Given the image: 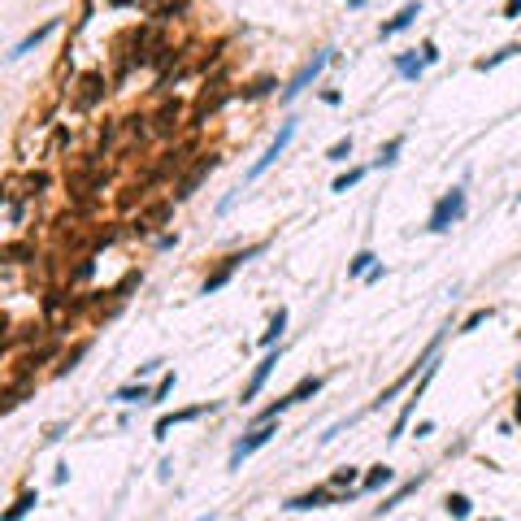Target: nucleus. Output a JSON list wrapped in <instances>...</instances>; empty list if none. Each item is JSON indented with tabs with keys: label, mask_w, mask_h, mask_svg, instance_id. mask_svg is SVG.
I'll use <instances>...</instances> for the list:
<instances>
[{
	"label": "nucleus",
	"mask_w": 521,
	"mask_h": 521,
	"mask_svg": "<svg viewBox=\"0 0 521 521\" xmlns=\"http://www.w3.org/2000/svg\"><path fill=\"white\" fill-rule=\"evenodd\" d=\"M465 209H469V200H465V187H452V191H443V195H439V204L430 209V218H426V231H430V235H443V231H452V226L465 218Z\"/></svg>",
	"instance_id": "f257e3e1"
},
{
	"label": "nucleus",
	"mask_w": 521,
	"mask_h": 521,
	"mask_svg": "<svg viewBox=\"0 0 521 521\" xmlns=\"http://www.w3.org/2000/svg\"><path fill=\"white\" fill-rule=\"evenodd\" d=\"M260 252H265V243H252V248H243V252L222 256V265H218V270L200 283V296H213V291H222L226 283L235 279V270H239V265H248V260H252V256H260Z\"/></svg>",
	"instance_id": "f03ea898"
},
{
	"label": "nucleus",
	"mask_w": 521,
	"mask_h": 521,
	"mask_svg": "<svg viewBox=\"0 0 521 521\" xmlns=\"http://www.w3.org/2000/svg\"><path fill=\"white\" fill-rule=\"evenodd\" d=\"M335 61V48H321V53L313 57V61H308V65H300V70H296V78H291V83L283 87V96H279V100L283 105H291V100H296V96H304L308 87H313L317 83V74L326 70V65H330Z\"/></svg>",
	"instance_id": "7ed1b4c3"
},
{
	"label": "nucleus",
	"mask_w": 521,
	"mask_h": 521,
	"mask_svg": "<svg viewBox=\"0 0 521 521\" xmlns=\"http://www.w3.org/2000/svg\"><path fill=\"white\" fill-rule=\"evenodd\" d=\"M218 166H222V152H204L200 161H195V166H187V170H183V178L174 183V195H170V200H174V204H178V200H191L195 187H200V183H204V178L213 174Z\"/></svg>",
	"instance_id": "20e7f679"
},
{
	"label": "nucleus",
	"mask_w": 521,
	"mask_h": 521,
	"mask_svg": "<svg viewBox=\"0 0 521 521\" xmlns=\"http://www.w3.org/2000/svg\"><path fill=\"white\" fill-rule=\"evenodd\" d=\"M231 96L235 91H226V83H222V74L213 78V83H204V91H200V100H195V109H191V118H187V126L191 130H200L209 118H213V113L226 105V100H231Z\"/></svg>",
	"instance_id": "39448f33"
},
{
	"label": "nucleus",
	"mask_w": 521,
	"mask_h": 521,
	"mask_svg": "<svg viewBox=\"0 0 521 521\" xmlns=\"http://www.w3.org/2000/svg\"><path fill=\"white\" fill-rule=\"evenodd\" d=\"M274 434H279V426H274V421H265V426H252V430H248V434H243L239 443L231 448V469H239V465L248 461L252 452H260V448H265Z\"/></svg>",
	"instance_id": "423d86ee"
},
{
	"label": "nucleus",
	"mask_w": 521,
	"mask_h": 521,
	"mask_svg": "<svg viewBox=\"0 0 521 521\" xmlns=\"http://www.w3.org/2000/svg\"><path fill=\"white\" fill-rule=\"evenodd\" d=\"M291 139H296V122H283V126H279V135H274V139H270V148H265V157H260V161H256V166L248 170V183H256V178H260V174H265V170L274 166V161H279V157H283V152L291 148Z\"/></svg>",
	"instance_id": "0eeeda50"
},
{
	"label": "nucleus",
	"mask_w": 521,
	"mask_h": 521,
	"mask_svg": "<svg viewBox=\"0 0 521 521\" xmlns=\"http://www.w3.org/2000/svg\"><path fill=\"white\" fill-rule=\"evenodd\" d=\"M183 118H187V109H183V100H161V109L152 113V135H161V139H170V135H178L183 130Z\"/></svg>",
	"instance_id": "6e6552de"
},
{
	"label": "nucleus",
	"mask_w": 521,
	"mask_h": 521,
	"mask_svg": "<svg viewBox=\"0 0 521 521\" xmlns=\"http://www.w3.org/2000/svg\"><path fill=\"white\" fill-rule=\"evenodd\" d=\"M105 96H109V78L100 74V70H87L83 78H78V91H74V105L78 109H96V105H100L105 100Z\"/></svg>",
	"instance_id": "1a4fd4ad"
},
{
	"label": "nucleus",
	"mask_w": 521,
	"mask_h": 521,
	"mask_svg": "<svg viewBox=\"0 0 521 521\" xmlns=\"http://www.w3.org/2000/svg\"><path fill=\"white\" fill-rule=\"evenodd\" d=\"M430 378H434V361L426 365V369H421V378H417V387H413V396H409V404H404V409H400V417H396V426H391V443H396V439H404V426H409V417H413V409H417V400L421 396H426V387H430Z\"/></svg>",
	"instance_id": "9d476101"
},
{
	"label": "nucleus",
	"mask_w": 521,
	"mask_h": 521,
	"mask_svg": "<svg viewBox=\"0 0 521 521\" xmlns=\"http://www.w3.org/2000/svg\"><path fill=\"white\" fill-rule=\"evenodd\" d=\"M330 504H339V491H330V486H313V491L287 500L283 509H287V513H308V509H330Z\"/></svg>",
	"instance_id": "9b49d317"
},
{
	"label": "nucleus",
	"mask_w": 521,
	"mask_h": 521,
	"mask_svg": "<svg viewBox=\"0 0 521 521\" xmlns=\"http://www.w3.org/2000/svg\"><path fill=\"white\" fill-rule=\"evenodd\" d=\"M274 369H279V352L270 348V356H265V361H260V365L252 369V378H248V387H243V404H252V400L260 396V391H265V382H270V373H274Z\"/></svg>",
	"instance_id": "f8f14e48"
},
{
	"label": "nucleus",
	"mask_w": 521,
	"mask_h": 521,
	"mask_svg": "<svg viewBox=\"0 0 521 521\" xmlns=\"http://www.w3.org/2000/svg\"><path fill=\"white\" fill-rule=\"evenodd\" d=\"M213 404H191V409H178V413H166V417H157V426H152V434L157 439H166L174 426H183V421H195V417H204Z\"/></svg>",
	"instance_id": "ddd939ff"
},
{
	"label": "nucleus",
	"mask_w": 521,
	"mask_h": 521,
	"mask_svg": "<svg viewBox=\"0 0 521 521\" xmlns=\"http://www.w3.org/2000/svg\"><path fill=\"white\" fill-rule=\"evenodd\" d=\"M53 356H57V344H39L35 352H22V361H18V382H30V378H35V369L48 365Z\"/></svg>",
	"instance_id": "4468645a"
},
{
	"label": "nucleus",
	"mask_w": 521,
	"mask_h": 521,
	"mask_svg": "<svg viewBox=\"0 0 521 521\" xmlns=\"http://www.w3.org/2000/svg\"><path fill=\"white\" fill-rule=\"evenodd\" d=\"M61 26V18H48L44 26H35V30H30V35H22L18 44H13V53H9V61H18V57H26V53H35V48L48 39V35H53V30Z\"/></svg>",
	"instance_id": "2eb2a0df"
},
{
	"label": "nucleus",
	"mask_w": 521,
	"mask_h": 521,
	"mask_svg": "<svg viewBox=\"0 0 521 521\" xmlns=\"http://www.w3.org/2000/svg\"><path fill=\"white\" fill-rule=\"evenodd\" d=\"M417 18H421V5H417V0H409V5H404V9L396 13V18L378 26V39H391V35H400V30H404V26H413Z\"/></svg>",
	"instance_id": "dca6fc26"
},
{
	"label": "nucleus",
	"mask_w": 521,
	"mask_h": 521,
	"mask_svg": "<svg viewBox=\"0 0 521 521\" xmlns=\"http://www.w3.org/2000/svg\"><path fill=\"white\" fill-rule=\"evenodd\" d=\"M421 482H426V474H417V478H409V482H400L396 491H391V495H387V500L378 504V509H373V517H382V513H391V509H396V504H404V500H409V495L417 491Z\"/></svg>",
	"instance_id": "f3484780"
},
{
	"label": "nucleus",
	"mask_w": 521,
	"mask_h": 521,
	"mask_svg": "<svg viewBox=\"0 0 521 521\" xmlns=\"http://www.w3.org/2000/svg\"><path fill=\"white\" fill-rule=\"evenodd\" d=\"M0 260H13V265H35L39 248H35V243H5V248H0Z\"/></svg>",
	"instance_id": "a211bd4d"
},
{
	"label": "nucleus",
	"mask_w": 521,
	"mask_h": 521,
	"mask_svg": "<svg viewBox=\"0 0 521 521\" xmlns=\"http://www.w3.org/2000/svg\"><path fill=\"white\" fill-rule=\"evenodd\" d=\"M274 91H279V78H252V83L248 87H239L235 96H239V100H265V96H274Z\"/></svg>",
	"instance_id": "6ab92c4d"
},
{
	"label": "nucleus",
	"mask_w": 521,
	"mask_h": 521,
	"mask_svg": "<svg viewBox=\"0 0 521 521\" xmlns=\"http://www.w3.org/2000/svg\"><path fill=\"white\" fill-rule=\"evenodd\" d=\"M113 400H118V404H148V400H152V391L135 378V382H126V387L113 391Z\"/></svg>",
	"instance_id": "aec40b11"
},
{
	"label": "nucleus",
	"mask_w": 521,
	"mask_h": 521,
	"mask_svg": "<svg viewBox=\"0 0 521 521\" xmlns=\"http://www.w3.org/2000/svg\"><path fill=\"white\" fill-rule=\"evenodd\" d=\"M391 482H396V469H391V465H373L369 474L361 478V491H382V486H391Z\"/></svg>",
	"instance_id": "412c9836"
},
{
	"label": "nucleus",
	"mask_w": 521,
	"mask_h": 521,
	"mask_svg": "<svg viewBox=\"0 0 521 521\" xmlns=\"http://www.w3.org/2000/svg\"><path fill=\"white\" fill-rule=\"evenodd\" d=\"M183 13H187L183 0H161V5L152 9V22H157V26H166V22H178Z\"/></svg>",
	"instance_id": "4be33fe9"
},
{
	"label": "nucleus",
	"mask_w": 521,
	"mask_h": 521,
	"mask_svg": "<svg viewBox=\"0 0 521 521\" xmlns=\"http://www.w3.org/2000/svg\"><path fill=\"white\" fill-rule=\"evenodd\" d=\"M421 70H426V61L417 57V48H413V53H400V57H396V74H400V78H421Z\"/></svg>",
	"instance_id": "5701e85b"
},
{
	"label": "nucleus",
	"mask_w": 521,
	"mask_h": 521,
	"mask_svg": "<svg viewBox=\"0 0 521 521\" xmlns=\"http://www.w3.org/2000/svg\"><path fill=\"white\" fill-rule=\"evenodd\" d=\"M35 504H39V495H35V491H22L18 500H13V509H5V513H0V521H22L30 509H35Z\"/></svg>",
	"instance_id": "b1692460"
},
{
	"label": "nucleus",
	"mask_w": 521,
	"mask_h": 521,
	"mask_svg": "<svg viewBox=\"0 0 521 521\" xmlns=\"http://www.w3.org/2000/svg\"><path fill=\"white\" fill-rule=\"evenodd\" d=\"M321 387H326V378H317V373H308V378H300L296 387L287 391V396H291V404H300V400H308V396H317Z\"/></svg>",
	"instance_id": "393cba45"
},
{
	"label": "nucleus",
	"mask_w": 521,
	"mask_h": 521,
	"mask_svg": "<svg viewBox=\"0 0 521 521\" xmlns=\"http://www.w3.org/2000/svg\"><path fill=\"white\" fill-rule=\"evenodd\" d=\"M373 265H378V256H373L369 248H361V252H356V256L348 260V279H365V274H369Z\"/></svg>",
	"instance_id": "a878e982"
},
{
	"label": "nucleus",
	"mask_w": 521,
	"mask_h": 521,
	"mask_svg": "<svg viewBox=\"0 0 521 521\" xmlns=\"http://www.w3.org/2000/svg\"><path fill=\"white\" fill-rule=\"evenodd\" d=\"M87 352H91V339H83V344H74L70 352L61 356V365H57V373H70V369H78V361H83Z\"/></svg>",
	"instance_id": "bb28decb"
},
{
	"label": "nucleus",
	"mask_w": 521,
	"mask_h": 521,
	"mask_svg": "<svg viewBox=\"0 0 521 521\" xmlns=\"http://www.w3.org/2000/svg\"><path fill=\"white\" fill-rule=\"evenodd\" d=\"M283 330H287V308H279V313L270 317V330L260 335V344H265V348H274V344L283 339Z\"/></svg>",
	"instance_id": "cd10ccee"
},
{
	"label": "nucleus",
	"mask_w": 521,
	"mask_h": 521,
	"mask_svg": "<svg viewBox=\"0 0 521 521\" xmlns=\"http://www.w3.org/2000/svg\"><path fill=\"white\" fill-rule=\"evenodd\" d=\"M517 53H521V44H504V48H500L495 57H482V61L474 65V70H482V74H486V70H495L500 61H509V57H517Z\"/></svg>",
	"instance_id": "c85d7f7f"
},
{
	"label": "nucleus",
	"mask_w": 521,
	"mask_h": 521,
	"mask_svg": "<svg viewBox=\"0 0 521 521\" xmlns=\"http://www.w3.org/2000/svg\"><path fill=\"white\" fill-rule=\"evenodd\" d=\"M400 148H404V135H396V139H387V148H378V161H373V166H378V170H387V166H396V157H400Z\"/></svg>",
	"instance_id": "c756f323"
},
{
	"label": "nucleus",
	"mask_w": 521,
	"mask_h": 521,
	"mask_svg": "<svg viewBox=\"0 0 521 521\" xmlns=\"http://www.w3.org/2000/svg\"><path fill=\"white\" fill-rule=\"evenodd\" d=\"M352 482H361V474H356L352 465H344V469H335V474H330L326 486H330V491H344V486H352Z\"/></svg>",
	"instance_id": "7c9ffc66"
},
{
	"label": "nucleus",
	"mask_w": 521,
	"mask_h": 521,
	"mask_svg": "<svg viewBox=\"0 0 521 521\" xmlns=\"http://www.w3.org/2000/svg\"><path fill=\"white\" fill-rule=\"evenodd\" d=\"M365 174H369L365 166H356V170H348V174H339V178H335V187H330V191H339V195H344V191H352L356 183H361V178H365Z\"/></svg>",
	"instance_id": "2f4dec72"
},
{
	"label": "nucleus",
	"mask_w": 521,
	"mask_h": 521,
	"mask_svg": "<svg viewBox=\"0 0 521 521\" xmlns=\"http://www.w3.org/2000/svg\"><path fill=\"white\" fill-rule=\"evenodd\" d=\"M443 504H448V513H452L456 521H465L469 513H474V509H469V495H461V491H452V495H448Z\"/></svg>",
	"instance_id": "473e14b6"
},
{
	"label": "nucleus",
	"mask_w": 521,
	"mask_h": 521,
	"mask_svg": "<svg viewBox=\"0 0 521 521\" xmlns=\"http://www.w3.org/2000/svg\"><path fill=\"white\" fill-rule=\"evenodd\" d=\"M44 335H48V326H22L18 335H9L13 344H44Z\"/></svg>",
	"instance_id": "72a5a7b5"
},
{
	"label": "nucleus",
	"mask_w": 521,
	"mask_h": 521,
	"mask_svg": "<svg viewBox=\"0 0 521 521\" xmlns=\"http://www.w3.org/2000/svg\"><path fill=\"white\" fill-rule=\"evenodd\" d=\"M352 157V135L348 139H339V143H330V148H326V161H348Z\"/></svg>",
	"instance_id": "f704fd0d"
},
{
	"label": "nucleus",
	"mask_w": 521,
	"mask_h": 521,
	"mask_svg": "<svg viewBox=\"0 0 521 521\" xmlns=\"http://www.w3.org/2000/svg\"><path fill=\"white\" fill-rule=\"evenodd\" d=\"M491 317V308H474V313H469L465 321H461V335H469V330H478V326Z\"/></svg>",
	"instance_id": "c9c22d12"
},
{
	"label": "nucleus",
	"mask_w": 521,
	"mask_h": 521,
	"mask_svg": "<svg viewBox=\"0 0 521 521\" xmlns=\"http://www.w3.org/2000/svg\"><path fill=\"white\" fill-rule=\"evenodd\" d=\"M170 391H174V373H166V378H161V382L152 387V400H148V404H166Z\"/></svg>",
	"instance_id": "e433bc0d"
},
{
	"label": "nucleus",
	"mask_w": 521,
	"mask_h": 521,
	"mask_svg": "<svg viewBox=\"0 0 521 521\" xmlns=\"http://www.w3.org/2000/svg\"><path fill=\"white\" fill-rule=\"evenodd\" d=\"M44 187H48V174H26V191H22V195H30V200H35Z\"/></svg>",
	"instance_id": "4c0bfd02"
},
{
	"label": "nucleus",
	"mask_w": 521,
	"mask_h": 521,
	"mask_svg": "<svg viewBox=\"0 0 521 521\" xmlns=\"http://www.w3.org/2000/svg\"><path fill=\"white\" fill-rule=\"evenodd\" d=\"M91 274H96V260H91V256H83V260H78V270L70 274V283H83V279H91Z\"/></svg>",
	"instance_id": "58836bf2"
},
{
	"label": "nucleus",
	"mask_w": 521,
	"mask_h": 521,
	"mask_svg": "<svg viewBox=\"0 0 521 521\" xmlns=\"http://www.w3.org/2000/svg\"><path fill=\"white\" fill-rule=\"evenodd\" d=\"M61 304H65V300H61V291H48V296H44V313H57Z\"/></svg>",
	"instance_id": "ea45409f"
},
{
	"label": "nucleus",
	"mask_w": 521,
	"mask_h": 521,
	"mask_svg": "<svg viewBox=\"0 0 521 521\" xmlns=\"http://www.w3.org/2000/svg\"><path fill=\"white\" fill-rule=\"evenodd\" d=\"M421 61H426V65H434V61H439V48H434L430 39H426V44H421Z\"/></svg>",
	"instance_id": "a19ab883"
},
{
	"label": "nucleus",
	"mask_w": 521,
	"mask_h": 521,
	"mask_svg": "<svg viewBox=\"0 0 521 521\" xmlns=\"http://www.w3.org/2000/svg\"><path fill=\"white\" fill-rule=\"evenodd\" d=\"M113 135H118V126H105V130H100V152H105L109 143H113Z\"/></svg>",
	"instance_id": "79ce46f5"
},
{
	"label": "nucleus",
	"mask_w": 521,
	"mask_h": 521,
	"mask_svg": "<svg viewBox=\"0 0 521 521\" xmlns=\"http://www.w3.org/2000/svg\"><path fill=\"white\" fill-rule=\"evenodd\" d=\"M61 434H65V421H57V426H48V434H44V439H48V443H57Z\"/></svg>",
	"instance_id": "37998d69"
},
{
	"label": "nucleus",
	"mask_w": 521,
	"mask_h": 521,
	"mask_svg": "<svg viewBox=\"0 0 521 521\" xmlns=\"http://www.w3.org/2000/svg\"><path fill=\"white\" fill-rule=\"evenodd\" d=\"M174 243H178V235H161V239H157V248H161V252H170Z\"/></svg>",
	"instance_id": "c03bdc74"
},
{
	"label": "nucleus",
	"mask_w": 521,
	"mask_h": 521,
	"mask_svg": "<svg viewBox=\"0 0 521 521\" xmlns=\"http://www.w3.org/2000/svg\"><path fill=\"white\" fill-rule=\"evenodd\" d=\"M521 13V0H509V5H504V18H517Z\"/></svg>",
	"instance_id": "a18cd8bd"
},
{
	"label": "nucleus",
	"mask_w": 521,
	"mask_h": 521,
	"mask_svg": "<svg viewBox=\"0 0 521 521\" xmlns=\"http://www.w3.org/2000/svg\"><path fill=\"white\" fill-rule=\"evenodd\" d=\"M9 339V317H0V344Z\"/></svg>",
	"instance_id": "49530a36"
},
{
	"label": "nucleus",
	"mask_w": 521,
	"mask_h": 521,
	"mask_svg": "<svg viewBox=\"0 0 521 521\" xmlns=\"http://www.w3.org/2000/svg\"><path fill=\"white\" fill-rule=\"evenodd\" d=\"M9 204V191H0V209H5Z\"/></svg>",
	"instance_id": "de8ad7c7"
},
{
	"label": "nucleus",
	"mask_w": 521,
	"mask_h": 521,
	"mask_svg": "<svg viewBox=\"0 0 521 521\" xmlns=\"http://www.w3.org/2000/svg\"><path fill=\"white\" fill-rule=\"evenodd\" d=\"M348 5H356V9H361V5H365V0H348Z\"/></svg>",
	"instance_id": "09e8293b"
},
{
	"label": "nucleus",
	"mask_w": 521,
	"mask_h": 521,
	"mask_svg": "<svg viewBox=\"0 0 521 521\" xmlns=\"http://www.w3.org/2000/svg\"><path fill=\"white\" fill-rule=\"evenodd\" d=\"M195 521H213V513H209V517H195Z\"/></svg>",
	"instance_id": "8fccbe9b"
},
{
	"label": "nucleus",
	"mask_w": 521,
	"mask_h": 521,
	"mask_svg": "<svg viewBox=\"0 0 521 521\" xmlns=\"http://www.w3.org/2000/svg\"><path fill=\"white\" fill-rule=\"evenodd\" d=\"M517 421H521V400H517Z\"/></svg>",
	"instance_id": "3c124183"
},
{
	"label": "nucleus",
	"mask_w": 521,
	"mask_h": 521,
	"mask_svg": "<svg viewBox=\"0 0 521 521\" xmlns=\"http://www.w3.org/2000/svg\"><path fill=\"white\" fill-rule=\"evenodd\" d=\"M482 521H486V517H482ZM491 521H500V517H491Z\"/></svg>",
	"instance_id": "603ef678"
}]
</instances>
